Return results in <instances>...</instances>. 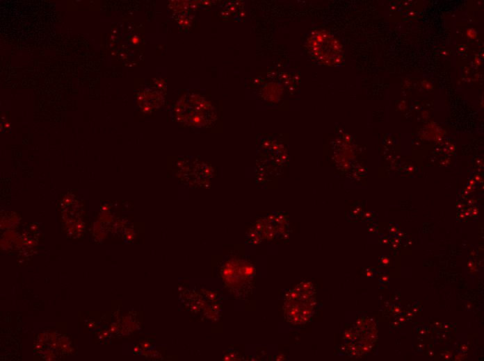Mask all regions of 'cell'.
<instances>
[{
	"instance_id": "1",
	"label": "cell",
	"mask_w": 484,
	"mask_h": 361,
	"mask_svg": "<svg viewBox=\"0 0 484 361\" xmlns=\"http://www.w3.org/2000/svg\"><path fill=\"white\" fill-rule=\"evenodd\" d=\"M307 49L314 59L326 66L339 65L344 59L341 44L325 30H316L311 33Z\"/></svg>"
}]
</instances>
